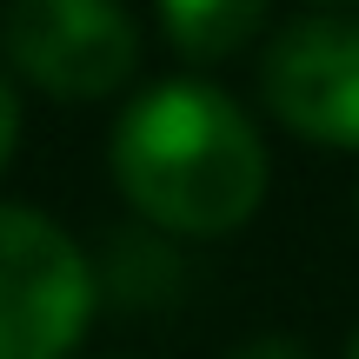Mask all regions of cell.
Wrapping results in <instances>:
<instances>
[{"label":"cell","instance_id":"6da1fadb","mask_svg":"<svg viewBox=\"0 0 359 359\" xmlns=\"http://www.w3.org/2000/svg\"><path fill=\"white\" fill-rule=\"evenodd\" d=\"M114 187L154 233L226 240L266 200V140L213 80H154L127 100L107 147Z\"/></svg>","mask_w":359,"mask_h":359},{"label":"cell","instance_id":"7a4b0ae2","mask_svg":"<svg viewBox=\"0 0 359 359\" xmlns=\"http://www.w3.org/2000/svg\"><path fill=\"white\" fill-rule=\"evenodd\" d=\"M100 313V273L40 206L0 200V359H74Z\"/></svg>","mask_w":359,"mask_h":359},{"label":"cell","instance_id":"3957f363","mask_svg":"<svg viewBox=\"0 0 359 359\" xmlns=\"http://www.w3.org/2000/svg\"><path fill=\"white\" fill-rule=\"evenodd\" d=\"M0 47L47 100H114L140 74V20L127 0H7Z\"/></svg>","mask_w":359,"mask_h":359},{"label":"cell","instance_id":"277c9868","mask_svg":"<svg viewBox=\"0 0 359 359\" xmlns=\"http://www.w3.org/2000/svg\"><path fill=\"white\" fill-rule=\"evenodd\" d=\"M259 100L306 147L359 154V13H306L259 53Z\"/></svg>","mask_w":359,"mask_h":359},{"label":"cell","instance_id":"5b68a950","mask_svg":"<svg viewBox=\"0 0 359 359\" xmlns=\"http://www.w3.org/2000/svg\"><path fill=\"white\" fill-rule=\"evenodd\" d=\"M154 7H160V34L180 60L219 67L259 40L273 0H154Z\"/></svg>","mask_w":359,"mask_h":359},{"label":"cell","instance_id":"8992f818","mask_svg":"<svg viewBox=\"0 0 359 359\" xmlns=\"http://www.w3.org/2000/svg\"><path fill=\"white\" fill-rule=\"evenodd\" d=\"M13 154H20V93H13V80L0 74V173L13 167Z\"/></svg>","mask_w":359,"mask_h":359},{"label":"cell","instance_id":"52a82bcc","mask_svg":"<svg viewBox=\"0 0 359 359\" xmlns=\"http://www.w3.org/2000/svg\"><path fill=\"white\" fill-rule=\"evenodd\" d=\"M226 359H306V346H299L293 333H259V339H246V346H233Z\"/></svg>","mask_w":359,"mask_h":359},{"label":"cell","instance_id":"ba28073f","mask_svg":"<svg viewBox=\"0 0 359 359\" xmlns=\"http://www.w3.org/2000/svg\"><path fill=\"white\" fill-rule=\"evenodd\" d=\"M346 359H359V326H353V339H346Z\"/></svg>","mask_w":359,"mask_h":359},{"label":"cell","instance_id":"9c48e42d","mask_svg":"<svg viewBox=\"0 0 359 359\" xmlns=\"http://www.w3.org/2000/svg\"><path fill=\"white\" fill-rule=\"evenodd\" d=\"M326 7H359V0H326Z\"/></svg>","mask_w":359,"mask_h":359},{"label":"cell","instance_id":"30bf717a","mask_svg":"<svg viewBox=\"0 0 359 359\" xmlns=\"http://www.w3.org/2000/svg\"><path fill=\"white\" fill-rule=\"evenodd\" d=\"M353 219H359V193H353Z\"/></svg>","mask_w":359,"mask_h":359}]
</instances>
